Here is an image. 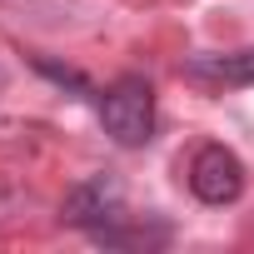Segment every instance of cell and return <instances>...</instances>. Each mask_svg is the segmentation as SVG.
Returning <instances> with one entry per match:
<instances>
[{
	"instance_id": "obj_4",
	"label": "cell",
	"mask_w": 254,
	"mask_h": 254,
	"mask_svg": "<svg viewBox=\"0 0 254 254\" xmlns=\"http://www.w3.org/2000/svg\"><path fill=\"white\" fill-rule=\"evenodd\" d=\"M185 75L204 85H254V45L229 50V55H194L185 60Z\"/></svg>"
},
{
	"instance_id": "obj_2",
	"label": "cell",
	"mask_w": 254,
	"mask_h": 254,
	"mask_svg": "<svg viewBox=\"0 0 254 254\" xmlns=\"http://www.w3.org/2000/svg\"><path fill=\"white\" fill-rule=\"evenodd\" d=\"M190 190L199 204H234L244 194V165L224 145H204L190 160Z\"/></svg>"
},
{
	"instance_id": "obj_1",
	"label": "cell",
	"mask_w": 254,
	"mask_h": 254,
	"mask_svg": "<svg viewBox=\"0 0 254 254\" xmlns=\"http://www.w3.org/2000/svg\"><path fill=\"white\" fill-rule=\"evenodd\" d=\"M100 125H105V135L115 145H125V150L150 145V135H155V90H150V80H140V75L115 80L100 95Z\"/></svg>"
},
{
	"instance_id": "obj_5",
	"label": "cell",
	"mask_w": 254,
	"mask_h": 254,
	"mask_svg": "<svg viewBox=\"0 0 254 254\" xmlns=\"http://www.w3.org/2000/svg\"><path fill=\"white\" fill-rule=\"evenodd\" d=\"M35 70H40L45 80H55V85H70V90H80V95H90V85H85V80H80L75 70H65V65H55V60H45V55L35 60Z\"/></svg>"
},
{
	"instance_id": "obj_3",
	"label": "cell",
	"mask_w": 254,
	"mask_h": 254,
	"mask_svg": "<svg viewBox=\"0 0 254 254\" xmlns=\"http://www.w3.org/2000/svg\"><path fill=\"white\" fill-rule=\"evenodd\" d=\"M120 199H125V190H120L115 175H90L85 185L70 190V199H65V224L100 229V224H110V219L120 214Z\"/></svg>"
}]
</instances>
